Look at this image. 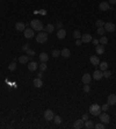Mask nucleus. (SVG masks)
Wrapping results in <instances>:
<instances>
[{
  "mask_svg": "<svg viewBox=\"0 0 116 129\" xmlns=\"http://www.w3.org/2000/svg\"><path fill=\"white\" fill-rule=\"evenodd\" d=\"M30 26H32V28L34 29V30H37V32H41V30H43V29H44L42 21H39V20H37V19L32 20Z\"/></svg>",
  "mask_w": 116,
  "mask_h": 129,
  "instance_id": "obj_1",
  "label": "nucleus"
},
{
  "mask_svg": "<svg viewBox=\"0 0 116 129\" xmlns=\"http://www.w3.org/2000/svg\"><path fill=\"white\" fill-rule=\"evenodd\" d=\"M101 106L100 105H97V103H93V105H90V113L92 115L94 116H99L101 114Z\"/></svg>",
  "mask_w": 116,
  "mask_h": 129,
  "instance_id": "obj_2",
  "label": "nucleus"
},
{
  "mask_svg": "<svg viewBox=\"0 0 116 129\" xmlns=\"http://www.w3.org/2000/svg\"><path fill=\"white\" fill-rule=\"evenodd\" d=\"M36 41H37V43H45L48 41V33L39 32L36 36Z\"/></svg>",
  "mask_w": 116,
  "mask_h": 129,
  "instance_id": "obj_3",
  "label": "nucleus"
},
{
  "mask_svg": "<svg viewBox=\"0 0 116 129\" xmlns=\"http://www.w3.org/2000/svg\"><path fill=\"white\" fill-rule=\"evenodd\" d=\"M103 28H104V30L108 33H114L116 29L115 25L113 23V22H107V23H104V26H103Z\"/></svg>",
  "mask_w": 116,
  "mask_h": 129,
  "instance_id": "obj_4",
  "label": "nucleus"
},
{
  "mask_svg": "<svg viewBox=\"0 0 116 129\" xmlns=\"http://www.w3.org/2000/svg\"><path fill=\"white\" fill-rule=\"evenodd\" d=\"M23 34H25V37H26V39H32L34 35H35L32 28H26V29L23 30Z\"/></svg>",
  "mask_w": 116,
  "mask_h": 129,
  "instance_id": "obj_5",
  "label": "nucleus"
},
{
  "mask_svg": "<svg viewBox=\"0 0 116 129\" xmlns=\"http://www.w3.org/2000/svg\"><path fill=\"white\" fill-rule=\"evenodd\" d=\"M53 117H55V114L51 109H46L44 112V119L46 121H51V120H53Z\"/></svg>",
  "mask_w": 116,
  "mask_h": 129,
  "instance_id": "obj_6",
  "label": "nucleus"
},
{
  "mask_svg": "<svg viewBox=\"0 0 116 129\" xmlns=\"http://www.w3.org/2000/svg\"><path fill=\"white\" fill-rule=\"evenodd\" d=\"M100 121L102 123H104V124H107V123H109L110 121V116L108 115V114H106V113H101L100 114Z\"/></svg>",
  "mask_w": 116,
  "mask_h": 129,
  "instance_id": "obj_7",
  "label": "nucleus"
},
{
  "mask_svg": "<svg viewBox=\"0 0 116 129\" xmlns=\"http://www.w3.org/2000/svg\"><path fill=\"white\" fill-rule=\"evenodd\" d=\"M93 78H94V80H101L103 78V72L101 70H95L93 72Z\"/></svg>",
  "mask_w": 116,
  "mask_h": 129,
  "instance_id": "obj_8",
  "label": "nucleus"
},
{
  "mask_svg": "<svg viewBox=\"0 0 116 129\" xmlns=\"http://www.w3.org/2000/svg\"><path fill=\"white\" fill-rule=\"evenodd\" d=\"M99 8H100V11H102V12H106V11H108V9H110L109 2H106V1H102V2H100V5H99Z\"/></svg>",
  "mask_w": 116,
  "mask_h": 129,
  "instance_id": "obj_9",
  "label": "nucleus"
},
{
  "mask_svg": "<svg viewBox=\"0 0 116 129\" xmlns=\"http://www.w3.org/2000/svg\"><path fill=\"white\" fill-rule=\"evenodd\" d=\"M84 126H85V121L83 120V119H79V120H77V121L74 122V124H73V127H74L76 129L84 128Z\"/></svg>",
  "mask_w": 116,
  "mask_h": 129,
  "instance_id": "obj_10",
  "label": "nucleus"
},
{
  "mask_svg": "<svg viewBox=\"0 0 116 129\" xmlns=\"http://www.w3.org/2000/svg\"><path fill=\"white\" fill-rule=\"evenodd\" d=\"M92 35L90 34H84V35H81V41H83V43H90L92 42Z\"/></svg>",
  "mask_w": 116,
  "mask_h": 129,
  "instance_id": "obj_11",
  "label": "nucleus"
},
{
  "mask_svg": "<svg viewBox=\"0 0 116 129\" xmlns=\"http://www.w3.org/2000/svg\"><path fill=\"white\" fill-rule=\"evenodd\" d=\"M32 84H34V86L35 87H37V88H41L42 86H43V81H42V79L41 78H36V79H34L32 80Z\"/></svg>",
  "mask_w": 116,
  "mask_h": 129,
  "instance_id": "obj_12",
  "label": "nucleus"
},
{
  "mask_svg": "<svg viewBox=\"0 0 116 129\" xmlns=\"http://www.w3.org/2000/svg\"><path fill=\"white\" fill-rule=\"evenodd\" d=\"M108 105L109 106H114V105H116V95L115 94H110V95H108Z\"/></svg>",
  "mask_w": 116,
  "mask_h": 129,
  "instance_id": "obj_13",
  "label": "nucleus"
},
{
  "mask_svg": "<svg viewBox=\"0 0 116 129\" xmlns=\"http://www.w3.org/2000/svg\"><path fill=\"white\" fill-rule=\"evenodd\" d=\"M81 80H83V83H84V84H90V80H92V77H90V73H85V75H83Z\"/></svg>",
  "mask_w": 116,
  "mask_h": 129,
  "instance_id": "obj_14",
  "label": "nucleus"
},
{
  "mask_svg": "<svg viewBox=\"0 0 116 129\" xmlns=\"http://www.w3.org/2000/svg\"><path fill=\"white\" fill-rule=\"evenodd\" d=\"M37 68H39V64L36 63V62H30L29 64H28V70L29 71H36L37 70Z\"/></svg>",
  "mask_w": 116,
  "mask_h": 129,
  "instance_id": "obj_15",
  "label": "nucleus"
},
{
  "mask_svg": "<svg viewBox=\"0 0 116 129\" xmlns=\"http://www.w3.org/2000/svg\"><path fill=\"white\" fill-rule=\"evenodd\" d=\"M65 36H66V32H65V29H63V28H60V29H58L57 32V37L59 40H64Z\"/></svg>",
  "mask_w": 116,
  "mask_h": 129,
  "instance_id": "obj_16",
  "label": "nucleus"
},
{
  "mask_svg": "<svg viewBox=\"0 0 116 129\" xmlns=\"http://www.w3.org/2000/svg\"><path fill=\"white\" fill-rule=\"evenodd\" d=\"M15 29H16L18 32H22V30L26 29V25H25L23 22H16V23H15Z\"/></svg>",
  "mask_w": 116,
  "mask_h": 129,
  "instance_id": "obj_17",
  "label": "nucleus"
},
{
  "mask_svg": "<svg viewBox=\"0 0 116 129\" xmlns=\"http://www.w3.org/2000/svg\"><path fill=\"white\" fill-rule=\"evenodd\" d=\"M90 64H92V65H95V66L100 64V59H99V57H97V56H90Z\"/></svg>",
  "mask_w": 116,
  "mask_h": 129,
  "instance_id": "obj_18",
  "label": "nucleus"
},
{
  "mask_svg": "<svg viewBox=\"0 0 116 129\" xmlns=\"http://www.w3.org/2000/svg\"><path fill=\"white\" fill-rule=\"evenodd\" d=\"M95 51H97V55H102V54H104V45L97 44V47H95Z\"/></svg>",
  "mask_w": 116,
  "mask_h": 129,
  "instance_id": "obj_19",
  "label": "nucleus"
},
{
  "mask_svg": "<svg viewBox=\"0 0 116 129\" xmlns=\"http://www.w3.org/2000/svg\"><path fill=\"white\" fill-rule=\"evenodd\" d=\"M60 55L65 58H69L71 56V51H70V49H67V48H64L62 51H60Z\"/></svg>",
  "mask_w": 116,
  "mask_h": 129,
  "instance_id": "obj_20",
  "label": "nucleus"
},
{
  "mask_svg": "<svg viewBox=\"0 0 116 129\" xmlns=\"http://www.w3.org/2000/svg\"><path fill=\"white\" fill-rule=\"evenodd\" d=\"M19 61H20L21 64H26V63L29 62V56H28V55H26V56H20Z\"/></svg>",
  "mask_w": 116,
  "mask_h": 129,
  "instance_id": "obj_21",
  "label": "nucleus"
},
{
  "mask_svg": "<svg viewBox=\"0 0 116 129\" xmlns=\"http://www.w3.org/2000/svg\"><path fill=\"white\" fill-rule=\"evenodd\" d=\"M48 59H49L48 54H45V52H41V54H39V61H41V62H46Z\"/></svg>",
  "mask_w": 116,
  "mask_h": 129,
  "instance_id": "obj_22",
  "label": "nucleus"
},
{
  "mask_svg": "<svg viewBox=\"0 0 116 129\" xmlns=\"http://www.w3.org/2000/svg\"><path fill=\"white\" fill-rule=\"evenodd\" d=\"M85 128H87V129H92V128H94V123L92 122V121H88V120H86L85 121V126H84Z\"/></svg>",
  "mask_w": 116,
  "mask_h": 129,
  "instance_id": "obj_23",
  "label": "nucleus"
},
{
  "mask_svg": "<svg viewBox=\"0 0 116 129\" xmlns=\"http://www.w3.org/2000/svg\"><path fill=\"white\" fill-rule=\"evenodd\" d=\"M44 29H45V33H52L55 30V26L53 25H48Z\"/></svg>",
  "mask_w": 116,
  "mask_h": 129,
  "instance_id": "obj_24",
  "label": "nucleus"
},
{
  "mask_svg": "<svg viewBox=\"0 0 116 129\" xmlns=\"http://www.w3.org/2000/svg\"><path fill=\"white\" fill-rule=\"evenodd\" d=\"M100 70H101V71H106V70H107V69H108V64H107V63H106V62H102V63H100Z\"/></svg>",
  "mask_w": 116,
  "mask_h": 129,
  "instance_id": "obj_25",
  "label": "nucleus"
},
{
  "mask_svg": "<svg viewBox=\"0 0 116 129\" xmlns=\"http://www.w3.org/2000/svg\"><path fill=\"white\" fill-rule=\"evenodd\" d=\"M99 42H100L101 44L106 45V44H107V43H108V39H107V37H106L104 35H102V37H101V39L99 40Z\"/></svg>",
  "mask_w": 116,
  "mask_h": 129,
  "instance_id": "obj_26",
  "label": "nucleus"
},
{
  "mask_svg": "<svg viewBox=\"0 0 116 129\" xmlns=\"http://www.w3.org/2000/svg\"><path fill=\"white\" fill-rule=\"evenodd\" d=\"M46 69H48L46 62H41V64H39V70H41V71H45Z\"/></svg>",
  "mask_w": 116,
  "mask_h": 129,
  "instance_id": "obj_27",
  "label": "nucleus"
},
{
  "mask_svg": "<svg viewBox=\"0 0 116 129\" xmlns=\"http://www.w3.org/2000/svg\"><path fill=\"white\" fill-rule=\"evenodd\" d=\"M73 37L76 40L81 39V33L79 32V30H74V32H73Z\"/></svg>",
  "mask_w": 116,
  "mask_h": 129,
  "instance_id": "obj_28",
  "label": "nucleus"
},
{
  "mask_svg": "<svg viewBox=\"0 0 116 129\" xmlns=\"http://www.w3.org/2000/svg\"><path fill=\"white\" fill-rule=\"evenodd\" d=\"M8 70H9V71H14V70H16V63H15V62L11 63V64L8 65Z\"/></svg>",
  "mask_w": 116,
  "mask_h": 129,
  "instance_id": "obj_29",
  "label": "nucleus"
},
{
  "mask_svg": "<svg viewBox=\"0 0 116 129\" xmlns=\"http://www.w3.org/2000/svg\"><path fill=\"white\" fill-rule=\"evenodd\" d=\"M53 122L56 123V124H60V123H62V117H60V116H55V117H53Z\"/></svg>",
  "mask_w": 116,
  "mask_h": 129,
  "instance_id": "obj_30",
  "label": "nucleus"
},
{
  "mask_svg": "<svg viewBox=\"0 0 116 129\" xmlns=\"http://www.w3.org/2000/svg\"><path fill=\"white\" fill-rule=\"evenodd\" d=\"M104 28L103 27H100V28H97V35H100V36H102V35H104Z\"/></svg>",
  "mask_w": 116,
  "mask_h": 129,
  "instance_id": "obj_31",
  "label": "nucleus"
},
{
  "mask_svg": "<svg viewBox=\"0 0 116 129\" xmlns=\"http://www.w3.org/2000/svg\"><path fill=\"white\" fill-rule=\"evenodd\" d=\"M59 55H60V51H59V50H52V52H51V56L52 57H58V56H59Z\"/></svg>",
  "mask_w": 116,
  "mask_h": 129,
  "instance_id": "obj_32",
  "label": "nucleus"
},
{
  "mask_svg": "<svg viewBox=\"0 0 116 129\" xmlns=\"http://www.w3.org/2000/svg\"><path fill=\"white\" fill-rule=\"evenodd\" d=\"M26 52H27V55H28V56H30V57H32V56H35V54H36L35 50H32V49H28Z\"/></svg>",
  "mask_w": 116,
  "mask_h": 129,
  "instance_id": "obj_33",
  "label": "nucleus"
},
{
  "mask_svg": "<svg viewBox=\"0 0 116 129\" xmlns=\"http://www.w3.org/2000/svg\"><path fill=\"white\" fill-rule=\"evenodd\" d=\"M95 25H97V28H100V27H103V26H104V22H103L102 20H97V22H95Z\"/></svg>",
  "mask_w": 116,
  "mask_h": 129,
  "instance_id": "obj_34",
  "label": "nucleus"
},
{
  "mask_svg": "<svg viewBox=\"0 0 116 129\" xmlns=\"http://www.w3.org/2000/svg\"><path fill=\"white\" fill-rule=\"evenodd\" d=\"M94 128H97V129H103L104 128V123H97V124H94Z\"/></svg>",
  "mask_w": 116,
  "mask_h": 129,
  "instance_id": "obj_35",
  "label": "nucleus"
},
{
  "mask_svg": "<svg viewBox=\"0 0 116 129\" xmlns=\"http://www.w3.org/2000/svg\"><path fill=\"white\" fill-rule=\"evenodd\" d=\"M111 76V72L108 71V70H106V71H103V77L104 78H110Z\"/></svg>",
  "mask_w": 116,
  "mask_h": 129,
  "instance_id": "obj_36",
  "label": "nucleus"
},
{
  "mask_svg": "<svg viewBox=\"0 0 116 129\" xmlns=\"http://www.w3.org/2000/svg\"><path fill=\"white\" fill-rule=\"evenodd\" d=\"M90 85H88V84H85V86H84V92H85V93H90Z\"/></svg>",
  "mask_w": 116,
  "mask_h": 129,
  "instance_id": "obj_37",
  "label": "nucleus"
},
{
  "mask_svg": "<svg viewBox=\"0 0 116 129\" xmlns=\"http://www.w3.org/2000/svg\"><path fill=\"white\" fill-rule=\"evenodd\" d=\"M108 108H109V105H108V103H104V105L101 106V110H103V112L108 110Z\"/></svg>",
  "mask_w": 116,
  "mask_h": 129,
  "instance_id": "obj_38",
  "label": "nucleus"
},
{
  "mask_svg": "<svg viewBox=\"0 0 116 129\" xmlns=\"http://www.w3.org/2000/svg\"><path fill=\"white\" fill-rule=\"evenodd\" d=\"M28 49H29V44H28V43H26V44L22 47V50H23V51H27Z\"/></svg>",
  "mask_w": 116,
  "mask_h": 129,
  "instance_id": "obj_39",
  "label": "nucleus"
},
{
  "mask_svg": "<svg viewBox=\"0 0 116 129\" xmlns=\"http://www.w3.org/2000/svg\"><path fill=\"white\" fill-rule=\"evenodd\" d=\"M83 44V41L80 39H78V40H76V45H81Z\"/></svg>",
  "mask_w": 116,
  "mask_h": 129,
  "instance_id": "obj_40",
  "label": "nucleus"
},
{
  "mask_svg": "<svg viewBox=\"0 0 116 129\" xmlns=\"http://www.w3.org/2000/svg\"><path fill=\"white\" fill-rule=\"evenodd\" d=\"M92 42H93V44L94 45H97L100 42H99V40H92Z\"/></svg>",
  "mask_w": 116,
  "mask_h": 129,
  "instance_id": "obj_41",
  "label": "nucleus"
},
{
  "mask_svg": "<svg viewBox=\"0 0 116 129\" xmlns=\"http://www.w3.org/2000/svg\"><path fill=\"white\" fill-rule=\"evenodd\" d=\"M62 27H63V23H62L60 21H58L57 22V28H62Z\"/></svg>",
  "mask_w": 116,
  "mask_h": 129,
  "instance_id": "obj_42",
  "label": "nucleus"
},
{
  "mask_svg": "<svg viewBox=\"0 0 116 129\" xmlns=\"http://www.w3.org/2000/svg\"><path fill=\"white\" fill-rule=\"evenodd\" d=\"M37 77H39V78H42V77H43V71H39V73H37Z\"/></svg>",
  "mask_w": 116,
  "mask_h": 129,
  "instance_id": "obj_43",
  "label": "nucleus"
},
{
  "mask_svg": "<svg viewBox=\"0 0 116 129\" xmlns=\"http://www.w3.org/2000/svg\"><path fill=\"white\" fill-rule=\"evenodd\" d=\"M83 120H84V121L88 120V115H87V114H84V115H83Z\"/></svg>",
  "mask_w": 116,
  "mask_h": 129,
  "instance_id": "obj_44",
  "label": "nucleus"
},
{
  "mask_svg": "<svg viewBox=\"0 0 116 129\" xmlns=\"http://www.w3.org/2000/svg\"><path fill=\"white\" fill-rule=\"evenodd\" d=\"M108 2H109V4H113V5H114V4H116V0H109Z\"/></svg>",
  "mask_w": 116,
  "mask_h": 129,
  "instance_id": "obj_45",
  "label": "nucleus"
},
{
  "mask_svg": "<svg viewBox=\"0 0 116 129\" xmlns=\"http://www.w3.org/2000/svg\"><path fill=\"white\" fill-rule=\"evenodd\" d=\"M115 14H116V13H115Z\"/></svg>",
  "mask_w": 116,
  "mask_h": 129,
  "instance_id": "obj_46",
  "label": "nucleus"
}]
</instances>
